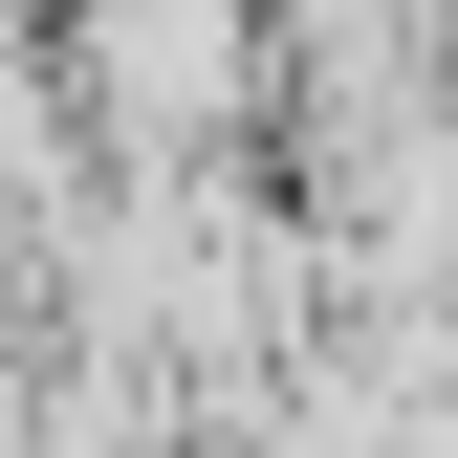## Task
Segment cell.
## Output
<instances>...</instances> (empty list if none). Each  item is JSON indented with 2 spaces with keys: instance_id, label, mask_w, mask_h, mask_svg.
<instances>
[{
  "instance_id": "6da1fadb",
  "label": "cell",
  "mask_w": 458,
  "mask_h": 458,
  "mask_svg": "<svg viewBox=\"0 0 458 458\" xmlns=\"http://www.w3.org/2000/svg\"><path fill=\"white\" fill-rule=\"evenodd\" d=\"M66 109L109 131V175H218L284 109L262 0H66Z\"/></svg>"
}]
</instances>
